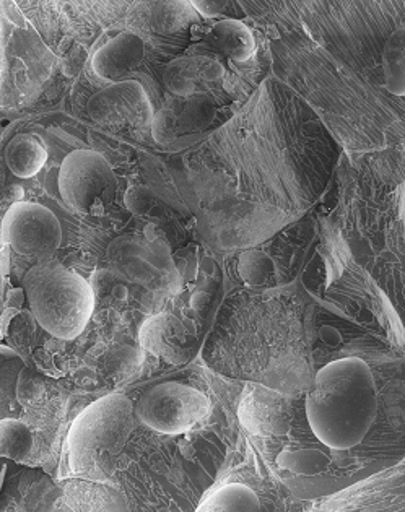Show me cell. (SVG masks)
<instances>
[{"mask_svg":"<svg viewBox=\"0 0 405 512\" xmlns=\"http://www.w3.org/2000/svg\"><path fill=\"white\" fill-rule=\"evenodd\" d=\"M378 387L360 358H340L319 369L306 397V418L319 443L331 451L362 444L378 415Z\"/></svg>","mask_w":405,"mask_h":512,"instance_id":"1","label":"cell"},{"mask_svg":"<svg viewBox=\"0 0 405 512\" xmlns=\"http://www.w3.org/2000/svg\"><path fill=\"white\" fill-rule=\"evenodd\" d=\"M23 291L36 322L56 339L72 340L92 319V285L61 262H40L23 277Z\"/></svg>","mask_w":405,"mask_h":512,"instance_id":"2","label":"cell"},{"mask_svg":"<svg viewBox=\"0 0 405 512\" xmlns=\"http://www.w3.org/2000/svg\"><path fill=\"white\" fill-rule=\"evenodd\" d=\"M135 408L124 394H109L88 405L67 434L70 470L92 477L121 454L134 430Z\"/></svg>","mask_w":405,"mask_h":512,"instance_id":"3","label":"cell"},{"mask_svg":"<svg viewBox=\"0 0 405 512\" xmlns=\"http://www.w3.org/2000/svg\"><path fill=\"white\" fill-rule=\"evenodd\" d=\"M62 202L77 213L100 215L113 205L119 181L101 153L88 148L70 152L57 176Z\"/></svg>","mask_w":405,"mask_h":512,"instance_id":"4","label":"cell"},{"mask_svg":"<svg viewBox=\"0 0 405 512\" xmlns=\"http://www.w3.org/2000/svg\"><path fill=\"white\" fill-rule=\"evenodd\" d=\"M114 272L152 295H170L178 287V272L170 249L163 241L122 236L108 248Z\"/></svg>","mask_w":405,"mask_h":512,"instance_id":"5","label":"cell"},{"mask_svg":"<svg viewBox=\"0 0 405 512\" xmlns=\"http://www.w3.org/2000/svg\"><path fill=\"white\" fill-rule=\"evenodd\" d=\"M210 412V402L201 391L179 382L150 387L135 405V415L150 430L181 434L191 430Z\"/></svg>","mask_w":405,"mask_h":512,"instance_id":"6","label":"cell"},{"mask_svg":"<svg viewBox=\"0 0 405 512\" xmlns=\"http://www.w3.org/2000/svg\"><path fill=\"white\" fill-rule=\"evenodd\" d=\"M2 243L15 254L36 261H51L62 244L59 218L36 202H15L2 220Z\"/></svg>","mask_w":405,"mask_h":512,"instance_id":"7","label":"cell"},{"mask_svg":"<svg viewBox=\"0 0 405 512\" xmlns=\"http://www.w3.org/2000/svg\"><path fill=\"white\" fill-rule=\"evenodd\" d=\"M87 114L93 122L105 127L153 126L155 113L149 93L142 83L127 79L109 83L87 101Z\"/></svg>","mask_w":405,"mask_h":512,"instance_id":"8","label":"cell"},{"mask_svg":"<svg viewBox=\"0 0 405 512\" xmlns=\"http://www.w3.org/2000/svg\"><path fill=\"white\" fill-rule=\"evenodd\" d=\"M145 59V41L132 31H122L106 41L92 57V70L101 80L122 82L142 66Z\"/></svg>","mask_w":405,"mask_h":512,"instance_id":"9","label":"cell"},{"mask_svg":"<svg viewBox=\"0 0 405 512\" xmlns=\"http://www.w3.org/2000/svg\"><path fill=\"white\" fill-rule=\"evenodd\" d=\"M225 67L207 56H181L171 61L163 72V85L171 95L191 98L201 95L207 83L223 79Z\"/></svg>","mask_w":405,"mask_h":512,"instance_id":"10","label":"cell"},{"mask_svg":"<svg viewBox=\"0 0 405 512\" xmlns=\"http://www.w3.org/2000/svg\"><path fill=\"white\" fill-rule=\"evenodd\" d=\"M140 345L166 363H183L188 355L186 330L178 317L160 313L150 317L140 327Z\"/></svg>","mask_w":405,"mask_h":512,"instance_id":"11","label":"cell"},{"mask_svg":"<svg viewBox=\"0 0 405 512\" xmlns=\"http://www.w3.org/2000/svg\"><path fill=\"white\" fill-rule=\"evenodd\" d=\"M209 43L233 62H246L256 51L253 31L236 18H223L214 23L209 31Z\"/></svg>","mask_w":405,"mask_h":512,"instance_id":"12","label":"cell"},{"mask_svg":"<svg viewBox=\"0 0 405 512\" xmlns=\"http://www.w3.org/2000/svg\"><path fill=\"white\" fill-rule=\"evenodd\" d=\"M48 152L40 140L30 134H18L5 147V163L17 178H33L43 170Z\"/></svg>","mask_w":405,"mask_h":512,"instance_id":"13","label":"cell"},{"mask_svg":"<svg viewBox=\"0 0 405 512\" xmlns=\"http://www.w3.org/2000/svg\"><path fill=\"white\" fill-rule=\"evenodd\" d=\"M261 499L243 483H228L205 496L199 512H256L261 511Z\"/></svg>","mask_w":405,"mask_h":512,"instance_id":"14","label":"cell"},{"mask_svg":"<svg viewBox=\"0 0 405 512\" xmlns=\"http://www.w3.org/2000/svg\"><path fill=\"white\" fill-rule=\"evenodd\" d=\"M383 77L389 93L405 96V25L397 28L384 44Z\"/></svg>","mask_w":405,"mask_h":512,"instance_id":"15","label":"cell"},{"mask_svg":"<svg viewBox=\"0 0 405 512\" xmlns=\"http://www.w3.org/2000/svg\"><path fill=\"white\" fill-rule=\"evenodd\" d=\"M0 447H2V456L7 459L25 462L33 452L35 447V438L28 425L17 418H4L0 425Z\"/></svg>","mask_w":405,"mask_h":512,"instance_id":"16","label":"cell"},{"mask_svg":"<svg viewBox=\"0 0 405 512\" xmlns=\"http://www.w3.org/2000/svg\"><path fill=\"white\" fill-rule=\"evenodd\" d=\"M277 464L288 472L313 477L329 465V457L319 449H285L277 456Z\"/></svg>","mask_w":405,"mask_h":512,"instance_id":"17","label":"cell"},{"mask_svg":"<svg viewBox=\"0 0 405 512\" xmlns=\"http://www.w3.org/2000/svg\"><path fill=\"white\" fill-rule=\"evenodd\" d=\"M192 4H184V2H160L155 4V10H152V25L155 30L160 33H173V31L181 30L188 23L194 22V12L196 9Z\"/></svg>","mask_w":405,"mask_h":512,"instance_id":"18","label":"cell"},{"mask_svg":"<svg viewBox=\"0 0 405 512\" xmlns=\"http://www.w3.org/2000/svg\"><path fill=\"white\" fill-rule=\"evenodd\" d=\"M142 363V350L132 347H116L109 350L103 358V376L114 381L134 376Z\"/></svg>","mask_w":405,"mask_h":512,"instance_id":"19","label":"cell"},{"mask_svg":"<svg viewBox=\"0 0 405 512\" xmlns=\"http://www.w3.org/2000/svg\"><path fill=\"white\" fill-rule=\"evenodd\" d=\"M238 272L251 287H262L274 280L275 264L264 252L248 251L240 257Z\"/></svg>","mask_w":405,"mask_h":512,"instance_id":"20","label":"cell"},{"mask_svg":"<svg viewBox=\"0 0 405 512\" xmlns=\"http://www.w3.org/2000/svg\"><path fill=\"white\" fill-rule=\"evenodd\" d=\"M124 202H126L129 212L134 213L137 217H142L145 213H149L155 204V194L150 191L149 187L134 186L127 191Z\"/></svg>","mask_w":405,"mask_h":512,"instance_id":"21","label":"cell"},{"mask_svg":"<svg viewBox=\"0 0 405 512\" xmlns=\"http://www.w3.org/2000/svg\"><path fill=\"white\" fill-rule=\"evenodd\" d=\"M43 392V382L40 378H36L35 373H31L30 369L23 368L18 378L17 399L23 402H31L38 399Z\"/></svg>","mask_w":405,"mask_h":512,"instance_id":"22","label":"cell"},{"mask_svg":"<svg viewBox=\"0 0 405 512\" xmlns=\"http://www.w3.org/2000/svg\"><path fill=\"white\" fill-rule=\"evenodd\" d=\"M191 4L196 12L205 15V17H222V15L227 14L231 2H227V0H197V2H191Z\"/></svg>","mask_w":405,"mask_h":512,"instance_id":"23","label":"cell"}]
</instances>
